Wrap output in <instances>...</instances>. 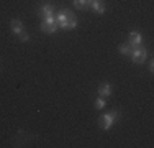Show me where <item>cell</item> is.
<instances>
[{
  "instance_id": "obj_1",
  "label": "cell",
  "mask_w": 154,
  "mask_h": 148,
  "mask_svg": "<svg viewBox=\"0 0 154 148\" xmlns=\"http://www.w3.org/2000/svg\"><path fill=\"white\" fill-rule=\"evenodd\" d=\"M120 117H122V114H120L118 110H112L110 114H105V115H102L100 120H98V124H100V127L103 128V130H108V128L112 127L113 122H116Z\"/></svg>"
},
{
  "instance_id": "obj_2",
  "label": "cell",
  "mask_w": 154,
  "mask_h": 148,
  "mask_svg": "<svg viewBox=\"0 0 154 148\" xmlns=\"http://www.w3.org/2000/svg\"><path fill=\"white\" fill-rule=\"evenodd\" d=\"M131 56H133V61L139 64V63H144V61H146V56H148V53H146V50L141 46V44H138V46H133Z\"/></svg>"
},
{
  "instance_id": "obj_3",
  "label": "cell",
  "mask_w": 154,
  "mask_h": 148,
  "mask_svg": "<svg viewBox=\"0 0 154 148\" xmlns=\"http://www.w3.org/2000/svg\"><path fill=\"white\" fill-rule=\"evenodd\" d=\"M75 25H77V18H75V15L72 13V12H69L67 13V18H66V21L62 25H59L61 28H64V30H74L75 28Z\"/></svg>"
},
{
  "instance_id": "obj_4",
  "label": "cell",
  "mask_w": 154,
  "mask_h": 148,
  "mask_svg": "<svg viewBox=\"0 0 154 148\" xmlns=\"http://www.w3.org/2000/svg\"><path fill=\"white\" fill-rule=\"evenodd\" d=\"M98 94L103 95V97H108L110 94H112V87H110V84H100L98 86Z\"/></svg>"
},
{
  "instance_id": "obj_5",
  "label": "cell",
  "mask_w": 154,
  "mask_h": 148,
  "mask_svg": "<svg viewBox=\"0 0 154 148\" xmlns=\"http://www.w3.org/2000/svg\"><path fill=\"white\" fill-rule=\"evenodd\" d=\"M130 44L131 46H138V44H141V35L136 31L130 33Z\"/></svg>"
},
{
  "instance_id": "obj_6",
  "label": "cell",
  "mask_w": 154,
  "mask_h": 148,
  "mask_svg": "<svg viewBox=\"0 0 154 148\" xmlns=\"http://www.w3.org/2000/svg\"><path fill=\"white\" fill-rule=\"evenodd\" d=\"M131 51H133V46H131L130 43H123L122 46H120V53H122L123 56H131Z\"/></svg>"
},
{
  "instance_id": "obj_7",
  "label": "cell",
  "mask_w": 154,
  "mask_h": 148,
  "mask_svg": "<svg viewBox=\"0 0 154 148\" xmlns=\"http://www.w3.org/2000/svg\"><path fill=\"white\" fill-rule=\"evenodd\" d=\"M92 7H94V10L97 13H103L105 12V3L102 2V0H95V2L92 3Z\"/></svg>"
},
{
  "instance_id": "obj_8",
  "label": "cell",
  "mask_w": 154,
  "mask_h": 148,
  "mask_svg": "<svg viewBox=\"0 0 154 148\" xmlns=\"http://www.w3.org/2000/svg\"><path fill=\"white\" fill-rule=\"evenodd\" d=\"M41 30L45 33H54L57 30V25H49V23H46V21H43V23H41Z\"/></svg>"
},
{
  "instance_id": "obj_9",
  "label": "cell",
  "mask_w": 154,
  "mask_h": 148,
  "mask_svg": "<svg viewBox=\"0 0 154 148\" xmlns=\"http://www.w3.org/2000/svg\"><path fill=\"white\" fill-rule=\"evenodd\" d=\"M74 5L80 10H85L90 7V3H89V0H74Z\"/></svg>"
},
{
  "instance_id": "obj_10",
  "label": "cell",
  "mask_w": 154,
  "mask_h": 148,
  "mask_svg": "<svg viewBox=\"0 0 154 148\" xmlns=\"http://www.w3.org/2000/svg\"><path fill=\"white\" fill-rule=\"evenodd\" d=\"M10 27H12V31L13 33H18V31H21V21L20 20H12Z\"/></svg>"
},
{
  "instance_id": "obj_11",
  "label": "cell",
  "mask_w": 154,
  "mask_h": 148,
  "mask_svg": "<svg viewBox=\"0 0 154 148\" xmlns=\"http://www.w3.org/2000/svg\"><path fill=\"white\" fill-rule=\"evenodd\" d=\"M39 13H43L45 17H49V15H53V5H45L41 10H39Z\"/></svg>"
},
{
  "instance_id": "obj_12",
  "label": "cell",
  "mask_w": 154,
  "mask_h": 148,
  "mask_svg": "<svg viewBox=\"0 0 154 148\" xmlns=\"http://www.w3.org/2000/svg\"><path fill=\"white\" fill-rule=\"evenodd\" d=\"M17 35H18V38H20L21 41H28V40H30V36H28V35H26V33H25V31H18Z\"/></svg>"
},
{
  "instance_id": "obj_13",
  "label": "cell",
  "mask_w": 154,
  "mask_h": 148,
  "mask_svg": "<svg viewBox=\"0 0 154 148\" xmlns=\"http://www.w3.org/2000/svg\"><path fill=\"white\" fill-rule=\"evenodd\" d=\"M95 107H97V109H103V107H105V101H103V99H97V101H95Z\"/></svg>"
},
{
  "instance_id": "obj_14",
  "label": "cell",
  "mask_w": 154,
  "mask_h": 148,
  "mask_svg": "<svg viewBox=\"0 0 154 148\" xmlns=\"http://www.w3.org/2000/svg\"><path fill=\"white\" fill-rule=\"evenodd\" d=\"M152 69H154V63H152V61H149V71L152 72Z\"/></svg>"
}]
</instances>
